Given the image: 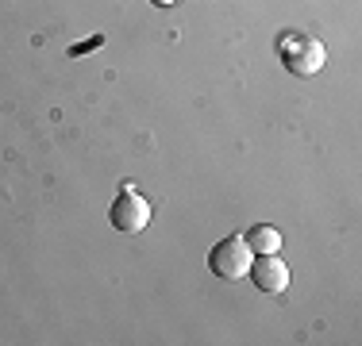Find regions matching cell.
<instances>
[{
	"instance_id": "5b68a950",
	"label": "cell",
	"mask_w": 362,
	"mask_h": 346,
	"mask_svg": "<svg viewBox=\"0 0 362 346\" xmlns=\"http://www.w3.org/2000/svg\"><path fill=\"white\" fill-rule=\"evenodd\" d=\"M247 246H251V254H278L281 250V231L270 227V223H258V227L247 231Z\"/></svg>"
},
{
	"instance_id": "277c9868",
	"label": "cell",
	"mask_w": 362,
	"mask_h": 346,
	"mask_svg": "<svg viewBox=\"0 0 362 346\" xmlns=\"http://www.w3.org/2000/svg\"><path fill=\"white\" fill-rule=\"evenodd\" d=\"M251 281L262 292H286L289 289V270L278 254H258L251 262Z\"/></svg>"
},
{
	"instance_id": "7a4b0ae2",
	"label": "cell",
	"mask_w": 362,
	"mask_h": 346,
	"mask_svg": "<svg viewBox=\"0 0 362 346\" xmlns=\"http://www.w3.org/2000/svg\"><path fill=\"white\" fill-rule=\"evenodd\" d=\"M278 54H281L289 73H297V77H313L324 66V47L316 39H308V35H297V31L278 42Z\"/></svg>"
},
{
	"instance_id": "6da1fadb",
	"label": "cell",
	"mask_w": 362,
	"mask_h": 346,
	"mask_svg": "<svg viewBox=\"0 0 362 346\" xmlns=\"http://www.w3.org/2000/svg\"><path fill=\"white\" fill-rule=\"evenodd\" d=\"M251 262H255V254L243 235H228L209 250V270L223 277V281H243L251 273Z\"/></svg>"
},
{
	"instance_id": "8992f818",
	"label": "cell",
	"mask_w": 362,
	"mask_h": 346,
	"mask_svg": "<svg viewBox=\"0 0 362 346\" xmlns=\"http://www.w3.org/2000/svg\"><path fill=\"white\" fill-rule=\"evenodd\" d=\"M151 4H158V8H170V4H177V0H151Z\"/></svg>"
},
{
	"instance_id": "3957f363",
	"label": "cell",
	"mask_w": 362,
	"mask_h": 346,
	"mask_svg": "<svg viewBox=\"0 0 362 346\" xmlns=\"http://www.w3.org/2000/svg\"><path fill=\"white\" fill-rule=\"evenodd\" d=\"M108 220H112V227L124 231V235H139L146 223H151V204H146L139 193L124 189V193L116 196V204H112Z\"/></svg>"
}]
</instances>
